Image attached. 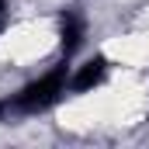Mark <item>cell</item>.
<instances>
[{
    "instance_id": "cell-4",
    "label": "cell",
    "mask_w": 149,
    "mask_h": 149,
    "mask_svg": "<svg viewBox=\"0 0 149 149\" xmlns=\"http://www.w3.org/2000/svg\"><path fill=\"white\" fill-rule=\"evenodd\" d=\"M3 24H7V3L0 0V31H3Z\"/></svg>"
},
{
    "instance_id": "cell-3",
    "label": "cell",
    "mask_w": 149,
    "mask_h": 149,
    "mask_svg": "<svg viewBox=\"0 0 149 149\" xmlns=\"http://www.w3.org/2000/svg\"><path fill=\"white\" fill-rule=\"evenodd\" d=\"M104 76H108V59H90V63H83L80 70H76V76L70 80V87L73 90H90V87H97V83H104Z\"/></svg>"
},
{
    "instance_id": "cell-2",
    "label": "cell",
    "mask_w": 149,
    "mask_h": 149,
    "mask_svg": "<svg viewBox=\"0 0 149 149\" xmlns=\"http://www.w3.org/2000/svg\"><path fill=\"white\" fill-rule=\"evenodd\" d=\"M59 38H63V56L66 59L83 45V17L76 10H63V17H59Z\"/></svg>"
},
{
    "instance_id": "cell-1",
    "label": "cell",
    "mask_w": 149,
    "mask_h": 149,
    "mask_svg": "<svg viewBox=\"0 0 149 149\" xmlns=\"http://www.w3.org/2000/svg\"><path fill=\"white\" fill-rule=\"evenodd\" d=\"M63 94H66V66H59V70L45 73L42 80L28 83L14 101L0 104V114H7V111H10V114H35V111H45V108H52Z\"/></svg>"
}]
</instances>
